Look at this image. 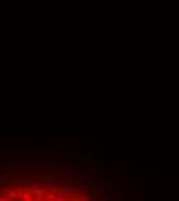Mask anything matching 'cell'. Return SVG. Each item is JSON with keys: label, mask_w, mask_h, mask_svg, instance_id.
I'll list each match as a JSON object with an SVG mask.
<instances>
[{"label": "cell", "mask_w": 179, "mask_h": 201, "mask_svg": "<svg viewBox=\"0 0 179 201\" xmlns=\"http://www.w3.org/2000/svg\"><path fill=\"white\" fill-rule=\"evenodd\" d=\"M91 179H93V176H90L88 173H85V172L80 173V176H79V181H80V183H88Z\"/></svg>", "instance_id": "obj_2"}, {"label": "cell", "mask_w": 179, "mask_h": 201, "mask_svg": "<svg viewBox=\"0 0 179 201\" xmlns=\"http://www.w3.org/2000/svg\"><path fill=\"white\" fill-rule=\"evenodd\" d=\"M105 172H107V173H113V169L110 167V164H108V165L105 167Z\"/></svg>", "instance_id": "obj_4"}, {"label": "cell", "mask_w": 179, "mask_h": 201, "mask_svg": "<svg viewBox=\"0 0 179 201\" xmlns=\"http://www.w3.org/2000/svg\"><path fill=\"white\" fill-rule=\"evenodd\" d=\"M67 197H68V198H71V200H76L77 194H76V190H74V189H68V190H67Z\"/></svg>", "instance_id": "obj_3"}, {"label": "cell", "mask_w": 179, "mask_h": 201, "mask_svg": "<svg viewBox=\"0 0 179 201\" xmlns=\"http://www.w3.org/2000/svg\"><path fill=\"white\" fill-rule=\"evenodd\" d=\"M117 183L121 184V187H127L130 184V176L125 173H117Z\"/></svg>", "instance_id": "obj_1"}]
</instances>
